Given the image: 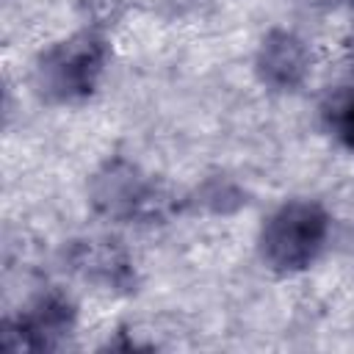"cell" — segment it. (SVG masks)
I'll use <instances>...</instances> for the list:
<instances>
[{
    "instance_id": "obj_6",
    "label": "cell",
    "mask_w": 354,
    "mask_h": 354,
    "mask_svg": "<svg viewBox=\"0 0 354 354\" xmlns=\"http://www.w3.org/2000/svg\"><path fill=\"white\" fill-rule=\"evenodd\" d=\"M254 69L266 88L279 94L296 91L310 75V50L296 33L274 28L257 47Z\"/></svg>"
},
{
    "instance_id": "obj_7",
    "label": "cell",
    "mask_w": 354,
    "mask_h": 354,
    "mask_svg": "<svg viewBox=\"0 0 354 354\" xmlns=\"http://www.w3.org/2000/svg\"><path fill=\"white\" fill-rule=\"evenodd\" d=\"M324 122L329 133L348 149H354V80L340 86L324 105Z\"/></svg>"
},
{
    "instance_id": "obj_8",
    "label": "cell",
    "mask_w": 354,
    "mask_h": 354,
    "mask_svg": "<svg viewBox=\"0 0 354 354\" xmlns=\"http://www.w3.org/2000/svg\"><path fill=\"white\" fill-rule=\"evenodd\" d=\"M130 0H77V11L91 22V28L102 30L108 25H113L124 11H127Z\"/></svg>"
},
{
    "instance_id": "obj_4",
    "label": "cell",
    "mask_w": 354,
    "mask_h": 354,
    "mask_svg": "<svg viewBox=\"0 0 354 354\" xmlns=\"http://www.w3.org/2000/svg\"><path fill=\"white\" fill-rule=\"evenodd\" d=\"M75 304L64 293H41L3 324L6 351H55L75 329Z\"/></svg>"
},
{
    "instance_id": "obj_1",
    "label": "cell",
    "mask_w": 354,
    "mask_h": 354,
    "mask_svg": "<svg viewBox=\"0 0 354 354\" xmlns=\"http://www.w3.org/2000/svg\"><path fill=\"white\" fill-rule=\"evenodd\" d=\"M108 64V41L97 28H86L50 44L33 64V88L44 102L75 105L94 94Z\"/></svg>"
},
{
    "instance_id": "obj_2",
    "label": "cell",
    "mask_w": 354,
    "mask_h": 354,
    "mask_svg": "<svg viewBox=\"0 0 354 354\" xmlns=\"http://www.w3.org/2000/svg\"><path fill=\"white\" fill-rule=\"evenodd\" d=\"M329 238V213L310 199L279 205L260 230V257L277 274H299L310 268Z\"/></svg>"
},
{
    "instance_id": "obj_5",
    "label": "cell",
    "mask_w": 354,
    "mask_h": 354,
    "mask_svg": "<svg viewBox=\"0 0 354 354\" xmlns=\"http://www.w3.org/2000/svg\"><path fill=\"white\" fill-rule=\"evenodd\" d=\"M64 263L72 274L105 290L130 293L136 288L133 260L116 241H108V238L69 241V246L64 249Z\"/></svg>"
},
{
    "instance_id": "obj_9",
    "label": "cell",
    "mask_w": 354,
    "mask_h": 354,
    "mask_svg": "<svg viewBox=\"0 0 354 354\" xmlns=\"http://www.w3.org/2000/svg\"><path fill=\"white\" fill-rule=\"evenodd\" d=\"M348 3H354V0H348Z\"/></svg>"
},
{
    "instance_id": "obj_3",
    "label": "cell",
    "mask_w": 354,
    "mask_h": 354,
    "mask_svg": "<svg viewBox=\"0 0 354 354\" xmlns=\"http://www.w3.org/2000/svg\"><path fill=\"white\" fill-rule=\"evenodd\" d=\"M88 199L97 213L113 221L149 224L174 210V196L136 163L111 158L88 183Z\"/></svg>"
}]
</instances>
